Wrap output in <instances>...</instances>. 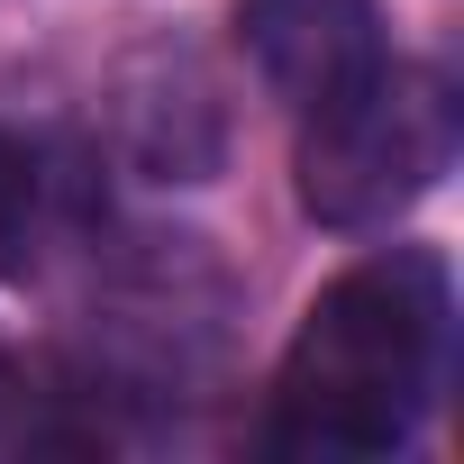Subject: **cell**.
Returning <instances> with one entry per match:
<instances>
[{"label": "cell", "instance_id": "cell-3", "mask_svg": "<svg viewBox=\"0 0 464 464\" xmlns=\"http://www.w3.org/2000/svg\"><path fill=\"white\" fill-rule=\"evenodd\" d=\"M237 46L292 110H328L392 64L373 0H237Z\"/></svg>", "mask_w": 464, "mask_h": 464}, {"label": "cell", "instance_id": "cell-6", "mask_svg": "<svg viewBox=\"0 0 464 464\" xmlns=\"http://www.w3.org/2000/svg\"><path fill=\"white\" fill-rule=\"evenodd\" d=\"M0 401H10V355H0Z\"/></svg>", "mask_w": 464, "mask_h": 464}, {"label": "cell", "instance_id": "cell-2", "mask_svg": "<svg viewBox=\"0 0 464 464\" xmlns=\"http://www.w3.org/2000/svg\"><path fill=\"white\" fill-rule=\"evenodd\" d=\"M301 119V209L319 227H382L455 164V92L428 64H382Z\"/></svg>", "mask_w": 464, "mask_h": 464}, {"label": "cell", "instance_id": "cell-1", "mask_svg": "<svg viewBox=\"0 0 464 464\" xmlns=\"http://www.w3.org/2000/svg\"><path fill=\"white\" fill-rule=\"evenodd\" d=\"M446 265L428 246H392L364 256L355 274H337L283 373H274V419L265 446L274 455H310V464H355V455H392L410 446L437 373H446Z\"/></svg>", "mask_w": 464, "mask_h": 464}, {"label": "cell", "instance_id": "cell-5", "mask_svg": "<svg viewBox=\"0 0 464 464\" xmlns=\"http://www.w3.org/2000/svg\"><path fill=\"white\" fill-rule=\"evenodd\" d=\"M37 209H46L37 146L0 128V274H28L37 265Z\"/></svg>", "mask_w": 464, "mask_h": 464}, {"label": "cell", "instance_id": "cell-4", "mask_svg": "<svg viewBox=\"0 0 464 464\" xmlns=\"http://www.w3.org/2000/svg\"><path fill=\"white\" fill-rule=\"evenodd\" d=\"M128 146L155 182H200L218 164V110H209V82L173 55L146 92H128Z\"/></svg>", "mask_w": 464, "mask_h": 464}]
</instances>
